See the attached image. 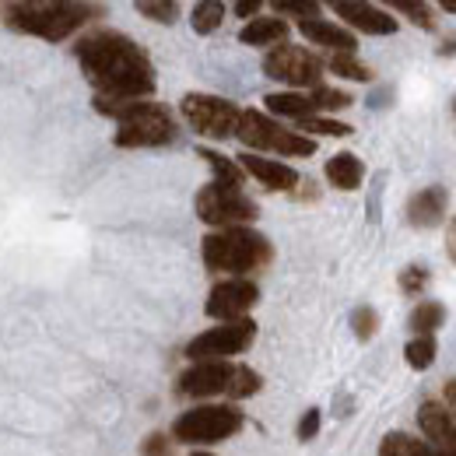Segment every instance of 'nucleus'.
Instances as JSON below:
<instances>
[{
    "label": "nucleus",
    "instance_id": "obj_1",
    "mask_svg": "<svg viewBox=\"0 0 456 456\" xmlns=\"http://www.w3.org/2000/svg\"><path fill=\"white\" fill-rule=\"evenodd\" d=\"M77 63L85 70V77L95 85V99H110V102H144L148 95H155V67L151 57L123 32H92L85 36L77 46Z\"/></svg>",
    "mask_w": 456,
    "mask_h": 456
},
{
    "label": "nucleus",
    "instance_id": "obj_2",
    "mask_svg": "<svg viewBox=\"0 0 456 456\" xmlns=\"http://www.w3.org/2000/svg\"><path fill=\"white\" fill-rule=\"evenodd\" d=\"M102 7L95 4H70V0H21L7 7V28L14 32H28L50 43L70 39L81 25H88L92 18H99Z\"/></svg>",
    "mask_w": 456,
    "mask_h": 456
},
{
    "label": "nucleus",
    "instance_id": "obj_3",
    "mask_svg": "<svg viewBox=\"0 0 456 456\" xmlns=\"http://www.w3.org/2000/svg\"><path fill=\"white\" fill-rule=\"evenodd\" d=\"M204 267L215 274H253L264 271L274 260V246L267 235L253 232V228H222V232H208L204 235Z\"/></svg>",
    "mask_w": 456,
    "mask_h": 456
},
{
    "label": "nucleus",
    "instance_id": "obj_4",
    "mask_svg": "<svg viewBox=\"0 0 456 456\" xmlns=\"http://www.w3.org/2000/svg\"><path fill=\"white\" fill-rule=\"evenodd\" d=\"M95 110L119 123L116 148H162L175 137L172 113L159 102H110L95 99Z\"/></svg>",
    "mask_w": 456,
    "mask_h": 456
},
{
    "label": "nucleus",
    "instance_id": "obj_5",
    "mask_svg": "<svg viewBox=\"0 0 456 456\" xmlns=\"http://www.w3.org/2000/svg\"><path fill=\"white\" fill-rule=\"evenodd\" d=\"M246 425L242 411L228 407V403H204L193 411H183L172 425V443H186V446H215L232 439L239 428Z\"/></svg>",
    "mask_w": 456,
    "mask_h": 456
},
{
    "label": "nucleus",
    "instance_id": "obj_6",
    "mask_svg": "<svg viewBox=\"0 0 456 456\" xmlns=\"http://www.w3.org/2000/svg\"><path fill=\"white\" fill-rule=\"evenodd\" d=\"M235 137L253 148V151H278V155H288V159H309L316 151V141L305 137V134H295L281 126L278 119L256 113V110H246L239 113V123H235Z\"/></svg>",
    "mask_w": 456,
    "mask_h": 456
},
{
    "label": "nucleus",
    "instance_id": "obj_7",
    "mask_svg": "<svg viewBox=\"0 0 456 456\" xmlns=\"http://www.w3.org/2000/svg\"><path fill=\"white\" fill-rule=\"evenodd\" d=\"M197 218L211 228H246L249 222H256V204L242 193V190H232L222 183H208L200 186L197 193Z\"/></svg>",
    "mask_w": 456,
    "mask_h": 456
},
{
    "label": "nucleus",
    "instance_id": "obj_8",
    "mask_svg": "<svg viewBox=\"0 0 456 456\" xmlns=\"http://www.w3.org/2000/svg\"><path fill=\"white\" fill-rule=\"evenodd\" d=\"M256 341V323L253 320H235V323H222L211 327L204 334H197L186 344V358L193 365L200 362H228L232 354H242L249 344Z\"/></svg>",
    "mask_w": 456,
    "mask_h": 456
},
{
    "label": "nucleus",
    "instance_id": "obj_9",
    "mask_svg": "<svg viewBox=\"0 0 456 456\" xmlns=\"http://www.w3.org/2000/svg\"><path fill=\"white\" fill-rule=\"evenodd\" d=\"M264 74L274 81H285L291 88H320L323 77V60L305 46L281 43L264 57Z\"/></svg>",
    "mask_w": 456,
    "mask_h": 456
},
{
    "label": "nucleus",
    "instance_id": "obj_10",
    "mask_svg": "<svg viewBox=\"0 0 456 456\" xmlns=\"http://www.w3.org/2000/svg\"><path fill=\"white\" fill-rule=\"evenodd\" d=\"M179 110H183V119H186L197 134L215 137V141L232 137V134H235V123H239V110H235L228 99H218V95H200V92H193V95H186V99L179 102Z\"/></svg>",
    "mask_w": 456,
    "mask_h": 456
},
{
    "label": "nucleus",
    "instance_id": "obj_11",
    "mask_svg": "<svg viewBox=\"0 0 456 456\" xmlns=\"http://www.w3.org/2000/svg\"><path fill=\"white\" fill-rule=\"evenodd\" d=\"M260 298V288L246 278H228L222 285L211 288L208 302H204V313L211 320H222V323H235V320H246V313L256 305Z\"/></svg>",
    "mask_w": 456,
    "mask_h": 456
},
{
    "label": "nucleus",
    "instance_id": "obj_12",
    "mask_svg": "<svg viewBox=\"0 0 456 456\" xmlns=\"http://www.w3.org/2000/svg\"><path fill=\"white\" fill-rule=\"evenodd\" d=\"M232 372H235L232 362H200V365H193V369H186V372L179 376L175 390H179L183 397H218V394L228 397Z\"/></svg>",
    "mask_w": 456,
    "mask_h": 456
},
{
    "label": "nucleus",
    "instance_id": "obj_13",
    "mask_svg": "<svg viewBox=\"0 0 456 456\" xmlns=\"http://www.w3.org/2000/svg\"><path fill=\"white\" fill-rule=\"evenodd\" d=\"M334 11L341 14L344 21L365 36H394L397 32V18L376 4H362V0H338Z\"/></svg>",
    "mask_w": 456,
    "mask_h": 456
},
{
    "label": "nucleus",
    "instance_id": "obj_14",
    "mask_svg": "<svg viewBox=\"0 0 456 456\" xmlns=\"http://www.w3.org/2000/svg\"><path fill=\"white\" fill-rule=\"evenodd\" d=\"M418 428L425 432V443L436 450H446L456 456V421L439 400H425L418 407Z\"/></svg>",
    "mask_w": 456,
    "mask_h": 456
},
{
    "label": "nucleus",
    "instance_id": "obj_15",
    "mask_svg": "<svg viewBox=\"0 0 456 456\" xmlns=\"http://www.w3.org/2000/svg\"><path fill=\"white\" fill-rule=\"evenodd\" d=\"M450 208V190L446 186H425L407 200V225L411 228H436L443 225Z\"/></svg>",
    "mask_w": 456,
    "mask_h": 456
},
{
    "label": "nucleus",
    "instance_id": "obj_16",
    "mask_svg": "<svg viewBox=\"0 0 456 456\" xmlns=\"http://www.w3.org/2000/svg\"><path fill=\"white\" fill-rule=\"evenodd\" d=\"M242 172H249L253 179H260L267 190H278V193H291L302 183L291 166L278 159H260V155H242Z\"/></svg>",
    "mask_w": 456,
    "mask_h": 456
},
{
    "label": "nucleus",
    "instance_id": "obj_17",
    "mask_svg": "<svg viewBox=\"0 0 456 456\" xmlns=\"http://www.w3.org/2000/svg\"><path fill=\"white\" fill-rule=\"evenodd\" d=\"M298 32H302L313 46H327V50H334V53H354V46H358L354 32H347V28L334 25V21H323V18L298 21Z\"/></svg>",
    "mask_w": 456,
    "mask_h": 456
},
{
    "label": "nucleus",
    "instance_id": "obj_18",
    "mask_svg": "<svg viewBox=\"0 0 456 456\" xmlns=\"http://www.w3.org/2000/svg\"><path fill=\"white\" fill-rule=\"evenodd\" d=\"M285 36H288L285 18H253V21L242 25L239 43L242 46H281Z\"/></svg>",
    "mask_w": 456,
    "mask_h": 456
},
{
    "label": "nucleus",
    "instance_id": "obj_19",
    "mask_svg": "<svg viewBox=\"0 0 456 456\" xmlns=\"http://www.w3.org/2000/svg\"><path fill=\"white\" fill-rule=\"evenodd\" d=\"M327 179H330V186H338L344 193H347V190H358L362 179H365V166H362L358 155L341 151V155H334V159L327 162Z\"/></svg>",
    "mask_w": 456,
    "mask_h": 456
},
{
    "label": "nucleus",
    "instance_id": "obj_20",
    "mask_svg": "<svg viewBox=\"0 0 456 456\" xmlns=\"http://www.w3.org/2000/svg\"><path fill=\"white\" fill-rule=\"evenodd\" d=\"M264 102H267V110L274 116H288V119H295V123H302V119L320 113V110L313 106V99H309V95H298V92H274V95H267Z\"/></svg>",
    "mask_w": 456,
    "mask_h": 456
},
{
    "label": "nucleus",
    "instance_id": "obj_21",
    "mask_svg": "<svg viewBox=\"0 0 456 456\" xmlns=\"http://www.w3.org/2000/svg\"><path fill=\"white\" fill-rule=\"evenodd\" d=\"M379 456H453L446 450H436L428 446L425 439H411L403 432H390L383 443H379Z\"/></svg>",
    "mask_w": 456,
    "mask_h": 456
},
{
    "label": "nucleus",
    "instance_id": "obj_22",
    "mask_svg": "<svg viewBox=\"0 0 456 456\" xmlns=\"http://www.w3.org/2000/svg\"><path fill=\"white\" fill-rule=\"evenodd\" d=\"M197 155H200V159L211 166V172H215V183L232 186V190H242L246 172H242V166H239V162H232L228 155H222V151H211V148H200Z\"/></svg>",
    "mask_w": 456,
    "mask_h": 456
},
{
    "label": "nucleus",
    "instance_id": "obj_23",
    "mask_svg": "<svg viewBox=\"0 0 456 456\" xmlns=\"http://www.w3.org/2000/svg\"><path fill=\"white\" fill-rule=\"evenodd\" d=\"M443 323H446V309H443V302H418L414 313H411V330H414L418 338H432Z\"/></svg>",
    "mask_w": 456,
    "mask_h": 456
},
{
    "label": "nucleus",
    "instance_id": "obj_24",
    "mask_svg": "<svg viewBox=\"0 0 456 456\" xmlns=\"http://www.w3.org/2000/svg\"><path fill=\"white\" fill-rule=\"evenodd\" d=\"M222 21H225V4H222V0H200V4L193 7V18H190V25H193L197 36L218 32Z\"/></svg>",
    "mask_w": 456,
    "mask_h": 456
},
{
    "label": "nucleus",
    "instance_id": "obj_25",
    "mask_svg": "<svg viewBox=\"0 0 456 456\" xmlns=\"http://www.w3.org/2000/svg\"><path fill=\"white\" fill-rule=\"evenodd\" d=\"M436 354H439V344H436V338H414V341L403 347V358H407V365H411V369H418V372L432 369Z\"/></svg>",
    "mask_w": 456,
    "mask_h": 456
},
{
    "label": "nucleus",
    "instance_id": "obj_26",
    "mask_svg": "<svg viewBox=\"0 0 456 456\" xmlns=\"http://www.w3.org/2000/svg\"><path fill=\"white\" fill-rule=\"evenodd\" d=\"M330 70L347 77V81H372V67L362 63L354 53H334V57H330Z\"/></svg>",
    "mask_w": 456,
    "mask_h": 456
},
{
    "label": "nucleus",
    "instance_id": "obj_27",
    "mask_svg": "<svg viewBox=\"0 0 456 456\" xmlns=\"http://www.w3.org/2000/svg\"><path fill=\"white\" fill-rule=\"evenodd\" d=\"M260 390V372H253L249 365H235L232 372V383H228V397L232 400H246Z\"/></svg>",
    "mask_w": 456,
    "mask_h": 456
},
{
    "label": "nucleus",
    "instance_id": "obj_28",
    "mask_svg": "<svg viewBox=\"0 0 456 456\" xmlns=\"http://www.w3.org/2000/svg\"><path fill=\"white\" fill-rule=\"evenodd\" d=\"M394 11L407 14V18H411V25L425 28V32H432V28H436V11H432L428 4H421V0H394Z\"/></svg>",
    "mask_w": 456,
    "mask_h": 456
},
{
    "label": "nucleus",
    "instance_id": "obj_29",
    "mask_svg": "<svg viewBox=\"0 0 456 456\" xmlns=\"http://www.w3.org/2000/svg\"><path fill=\"white\" fill-rule=\"evenodd\" d=\"M351 330H354L358 341H372L376 330H379V313H376L372 305H358V309L351 313Z\"/></svg>",
    "mask_w": 456,
    "mask_h": 456
},
{
    "label": "nucleus",
    "instance_id": "obj_30",
    "mask_svg": "<svg viewBox=\"0 0 456 456\" xmlns=\"http://www.w3.org/2000/svg\"><path fill=\"white\" fill-rule=\"evenodd\" d=\"M137 14L159 21V25H172L179 18V4L175 0H141L137 4Z\"/></svg>",
    "mask_w": 456,
    "mask_h": 456
},
{
    "label": "nucleus",
    "instance_id": "obj_31",
    "mask_svg": "<svg viewBox=\"0 0 456 456\" xmlns=\"http://www.w3.org/2000/svg\"><path fill=\"white\" fill-rule=\"evenodd\" d=\"M298 130H305V137H309V134H316V137H347V134H351L347 123H341V119H320V116L302 119Z\"/></svg>",
    "mask_w": 456,
    "mask_h": 456
},
{
    "label": "nucleus",
    "instance_id": "obj_32",
    "mask_svg": "<svg viewBox=\"0 0 456 456\" xmlns=\"http://www.w3.org/2000/svg\"><path fill=\"white\" fill-rule=\"evenodd\" d=\"M309 99H313V106L316 110H347L354 99L341 92V88H327V85H320V88H313L309 92Z\"/></svg>",
    "mask_w": 456,
    "mask_h": 456
},
{
    "label": "nucleus",
    "instance_id": "obj_33",
    "mask_svg": "<svg viewBox=\"0 0 456 456\" xmlns=\"http://www.w3.org/2000/svg\"><path fill=\"white\" fill-rule=\"evenodd\" d=\"M425 288H428V271H425V267L411 264V267L400 271V291H403L407 298H418Z\"/></svg>",
    "mask_w": 456,
    "mask_h": 456
},
{
    "label": "nucleus",
    "instance_id": "obj_34",
    "mask_svg": "<svg viewBox=\"0 0 456 456\" xmlns=\"http://www.w3.org/2000/svg\"><path fill=\"white\" fill-rule=\"evenodd\" d=\"M274 11L278 14H298L302 21L320 18V4H313V0H274Z\"/></svg>",
    "mask_w": 456,
    "mask_h": 456
},
{
    "label": "nucleus",
    "instance_id": "obj_35",
    "mask_svg": "<svg viewBox=\"0 0 456 456\" xmlns=\"http://www.w3.org/2000/svg\"><path fill=\"white\" fill-rule=\"evenodd\" d=\"M169 450H172L169 436H162V432H151V436L144 439V446H141V456H169Z\"/></svg>",
    "mask_w": 456,
    "mask_h": 456
},
{
    "label": "nucleus",
    "instance_id": "obj_36",
    "mask_svg": "<svg viewBox=\"0 0 456 456\" xmlns=\"http://www.w3.org/2000/svg\"><path fill=\"white\" fill-rule=\"evenodd\" d=\"M320 421H323V418H320V411H316V407H309V411L302 414V421H298V439H302V443L316 439V432H320Z\"/></svg>",
    "mask_w": 456,
    "mask_h": 456
},
{
    "label": "nucleus",
    "instance_id": "obj_37",
    "mask_svg": "<svg viewBox=\"0 0 456 456\" xmlns=\"http://www.w3.org/2000/svg\"><path fill=\"white\" fill-rule=\"evenodd\" d=\"M260 7H264L260 0H239V4H235V14H239V18H249V21H253V14H260Z\"/></svg>",
    "mask_w": 456,
    "mask_h": 456
},
{
    "label": "nucleus",
    "instance_id": "obj_38",
    "mask_svg": "<svg viewBox=\"0 0 456 456\" xmlns=\"http://www.w3.org/2000/svg\"><path fill=\"white\" fill-rule=\"evenodd\" d=\"M446 256L456 264V215L450 218V225H446Z\"/></svg>",
    "mask_w": 456,
    "mask_h": 456
},
{
    "label": "nucleus",
    "instance_id": "obj_39",
    "mask_svg": "<svg viewBox=\"0 0 456 456\" xmlns=\"http://www.w3.org/2000/svg\"><path fill=\"white\" fill-rule=\"evenodd\" d=\"M443 400H446L443 407L450 411V418L456 421V379H450V383H446V394H443Z\"/></svg>",
    "mask_w": 456,
    "mask_h": 456
},
{
    "label": "nucleus",
    "instance_id": "obj_40",
    "mask_svg": "<svg viewBox=\"0 0 456 456\" xmlns=\"http://www.w3.org/2000/svg\"><path fill=\"white\" fill-rule=\"evenodd\" d=\"M439 57H456V36L443 39V46H439Z\"/></svg>",
    "mask_w": 456,
    "mask_h": 456
},
{
    "label": "nucleus",
    "instance_id": "obj_41",
    "mask_svg": "<svg viewBox=\"0 0 456 456\" xmlns=\"http://www.w3.org/2000/svg\"><path fill=\"white\" fill-rule=\"evenodd\" d=\"M443 11H446V14H456V0H446V4H443Z\"/></svg>",
    "mask_w": 456,
    "mask_h": 456
},
{
    "label": "nucleus",
    "instance_id": "obj_42",
    "mask_svg": "<svg viewBox=\"0 0 456 456\" xmlns=\"http://www.w3.org/2000/svg\"><path fill=\"white\" fill-rule=\"evenodd\" d=\"M193 456H211V453H193Z\"/></svg>",
    "mask_w": 456,
    "mask_h": 456
},
{
    "label": "nucleus",
    "instance_id": "obj_43",
    "mask_svg": "<svg viewBox=\"0 0 456 456\" xmlns=\"http://www.w3.org/2000/svg\"><path fill=\"white\" fill-rule=\"evenodd\" d=\"M453 116H456V99H453Z\"/></svg>",
    "mask_w": 456,
    "mask_h": 456
}]
</instances>
